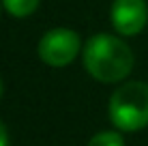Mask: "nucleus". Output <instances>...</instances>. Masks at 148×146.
<instances>
[{"mask_svg": "<svg viewBox=\"0 0 148 146\" xmlns=\"http://www.w3.org/2000/svg\"><path fill=\"white\" fill-rule=\"evenodd\" d=\"M41 0H2L4 11L13 17H28L39 9Z\"/></svg>", "mask_w": 148, "mask_h": 146, "instance_id": "obj_5", "label": "nucleus"}, {"mask_svg": "<svg viewBox=\"0 0 148 146\" xmlns=\"http://www.w3.org/2000/svg\"><path fill=\"white\" fill-rule=\"evenodd\" d=\"M0 97H2V82H0Z\"/></svg>", "mask_w": 148, "mask_h": 146, "instance_id": "obj_8", "label": "nucleus"}, {"mask_svg": "<svg viewBox=\"0 0 148 146\" xmlns=\"http://www.w3.org/2000/svg\"><path fill=\"white\" fill-rule=\"evenodd\" d=\"M84 67L97 82H122L133 69V52L114 34H95L84 45Z\"/></svg>", "mask_w": 148, "mask_h": 146, "instance_id": "obj_1", "label": "nucleus"}, {"mask_svg": "<svg viewBox=\"0 0 148 146\" xmlns=\"http://www.w3.org/2000/svg\"><path fill=\"white\" fill-rule=\"evenodd\" d=\"M110 120L118 131H140L148 125V84L127 82L114 90L108 103Z\"/></svg>", "mask_w": 148, "mask_h": 146, "instance_id": "obj_2", "label": "nucleus"}, {"mask_svg": "<svg viewBox=\"0 0 148 146\" xmlns=\"http://www.w3.org/2000/svg\"><path fill=\"white\" fill-rule=\"evenodd\" d=\"M0 146H9V131L0 120Z\"/></svg>", "mask_w": 148, "mask_h": 146, "instance_id": "obj_7", "label": "nucleus"}, {"mask_svg": "<svg viewBox=\"0 0 148 146\" xmlns=\"http://www.w3.org/2000/svg\"><path fill=\"white\" fill-rule=\"evenodd\" d=\"M88 146H125V138L118 131H99L90 138Z\"/></svg>", "mask_w": 148, "mask_h": 146, "instance_id": "obj_6", "label": "nucleus"}, {"mask_svg": "<svg viewBox=\"0 0 148 146\" xmlns=\"http://www.w3.org/2000/svg\"><path fill=\"white\" fill-rule=\"evenodd\" d=\"M0 7H2V0H0Z\"/></svg>", "mask_w": 148, "mask_h": 146, "instance_id": "obj_9", "label": "nucleus"}, {"mask_svg": "<svg viewBox=\"0 0 148 146\" xmlns=\"http://www.w3.org/2000/svg\"><path fill=\"white\" fill-rule=\"evenodd\" d=\"M112 26L122 37H135L148 22V7L144 0H114L110 9Z\"/></svg>", "mask_w": 148, "mask_h": 146, "instance_id": "obj_4", "label": "nucleus"}, {"mask_svg": "<svg viewBox=\"0 0 148 146\" xmlns=\"http://www.w3.org/2000/svg\"><path fill=\"white\" fill-rule=\"evenodd\" d=\"M82 49V39L71 28H52L39 39L37 52L47 67H67L77 58Z\"/></svg>", "mask_w": 148, "mask_h": 146, "instance_id": "obj_3", "label": "nucleus"}]
</instances>
